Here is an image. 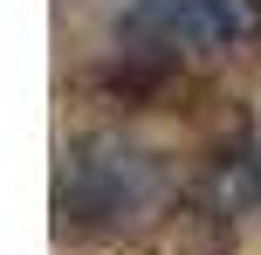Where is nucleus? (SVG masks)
<instances>
[{
  "instance_id": "nucleus-1",
  "label": "nucleus",
  "mask_w": 261,
  "mask_h": 255,
  "mask_svg": "<svg viewBox=\"0 0 261 255\" xmlns=\"http://www.w3.org/2000/svg\"><path fill=\"white\" fill-rule=\"evenodd\" d=\"M165 28L193 49H248L261 35V0H172Z\"/></svg>"
}]
</instances>
